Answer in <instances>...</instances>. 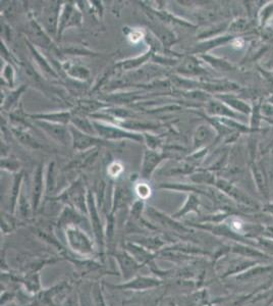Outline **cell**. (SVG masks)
I'll use <instances>...</instances> for the list:
<instances>
[{
    "instance_id": "ffe728a7",
    "label": "cell",
    "mask_w": 273,
    "mask_h": 306,
    "mask_svg": "<svg viewBox=\"0 0 273 306\" xmlns=\"http://www.w3.org/2000/svg\"><path fill=\"white\" fill-rule=\"evenodd\" d=\"M34 120H45L54 124H61L70 126L73 118L72 111H56V112H47V113H36L29 115Z\"/></svg>"
},
{
    "instance_id": "d590c367",
    "label": "cell",
    "mask_w": 273,
    "mask_h": 306,
    "mask_svg": "<svg viewBox=\"0 0 273 306\" xmlns=\"http://www.w3.org/2000/svg\"><path fill=\"white\" fill-rule=\"evenodd\" d=\"M1 170L16 174L20 172V162L15 157H2Z\"/></svg>"
},
{
    "instance_id": "9a60e30c",
    "label": "cell",
    "mask_w": 273,
    "mask_h": 306,
    "mask_svg": "<svg viewBox=\"0 0 273 306\" xmlns=\"http://www.w3.org/2000/svg\"><path fill=\"white\" fill-rule=\"evenodd\" d=\"M250 172L253 177L254 183L258 189V191L265 197L269 198V184H268V178L265 173V170L262 168V166L259 162H256L255 160L250 162Z\"/></svg>"
},
{
    "instance_id": "83f0119b",
    "label": "cell",
    "mask_w": 273,
    "mask_h": 306,
    "mask_svg": "<svg viewBox=\"0 0 273 306\" xmlns=\"http://www.w3.org/2000/svg\"><path fill=\"white\" fill-rule=\"evenodd\" d=\"M145 97L141 91H134V92H122V93H115L106 96L104 101L115 103V104H128L131 102L140 100L141 98Z\"/></svg>"
},
{
    "instance_id": "7bdbcfd3",
    "label": "cell",
    "mask_w": 273,
    "mask_h": 306,
    "mask_svg": "<svg viewBox=\"0 0 273 306\" xmlns=\"http://www.w3.org/2000/svg\"><path fill=\"white\" fill-rule=\"evenodd\" d=\"M128 38L132 43H136L141 41L142 38H145V34L140 30H131L128 34Z\"/></svg>"
},
{
    "instance_id": "7c38bea8",
    "label": "cell",
    "mask_w": 273,
    "mask_h": 306,
    "mask_svg": "<svg viewBox=\"0 0 273 306\" xmlns=\"http://www.w3.org/2000/svg\"><path fill=\"white\" fill-rule=\"evenodd\" d=\"M167 157H169L168 153L155 151L151 149L145 150L143 161H142L141 177L145 180H150L152 174L155 172L157 167Z\"/></svg>"
},
{
    "instance_id": "8d00e7d4",
    "label": "cell",
    "mask_w": 273,
    "mask_h": 306,
    "mask_svg": "<svg viewBox=\"0 0 273 306\" xmlns=\"http://www.w3.org/2000/svg\"><path fill=\"white\" fill-rule=\"evenodd\" d=\"M1 78L5 81V83L8 85V87L13 88L14 87V81H15V72L13 69L12 64H6L2 73Z\"/></svg>"
},
{
    "instance_id": "ba28073f",
    "label": "cell",
    "mask_w": 273,
    "mask_h": 306,
    "mask_svg": "<svg viewBox=\"0 0 273 306\" xmlns=\"http://www.w3.org/2000/svg\"><path fill=\"white\" fill-rule=\"evenodd\" d=\"M66 238L70 246L77 252L89 254L93 252V244L88 236L79 228L69 226L66 229Z\"/></svg>"
},
{
    "instance_id": "e575fe53",
    "label": "cell",
    "mask_w": 273,
    "mask_h": 306,
    "mask_svg": "<svg viewBox=\"0 0 273 306\" xmlns=\"http://www.w3.org/2000/svg\"><path fill=\"white\" fill-rule=\"evenodd\" d=\"M56 177H55V164L52 161L47 167L46 178H45V194L50 195L55 188Z\"/></svg>"
},
{
    "instance_id": "d6a6232c",
    "label": "cell",
    "mask_w": 273,
    "mask_h": 306,
    "mask_svg": "<svg viewBox=\"0 0 273 306\" xmlns=\"http://www.w3.org/2000/svg\"><path fill=\"white\" fill-rule=\"evenodd\" d=\"M199 207H200L199 198L194 193H191L188 196V199H187L185 205L181 207V209L178 210L174 215H172V217H174V218L181 217L191 211H195V212L199 213Z\"/></svg>"
},
{
    "instance_id": "603a6c76",
    "label": "cell",
    "mask_w": 273,
    "mask_h": 306,
    "mask_svg": "<svg viewBox=\"0 0 273 306\" xmlns=\"http://www.w3.org/2000/svg\"><path fill=\"white\" fill-rule=\"evenodd\" d=\"M154 53L155 52L152 49H149L146 53H144L141 56H138L135 58H131V59H127V60H123V62L117 64L113 70L115 71H122V72L136 70L139 67L146 64L150 58H152Z\"/></svg>"
},
{
    "instance_id": "7dc6e473",
    "label": "cell",
    "mask_w": 273,
    "mask_h": 306,
    "mask_svg": "<svg viewBox=\"0 0 273 306\" xmlns=\"http://www.w3.org/2000/svg\"><path fill=\"white\" fill-rule=\"evenodd\" d=\"M9 306H16V305H15V304H11V305H9Z\"/></svg>"
},
{
    "instance_id": "9c48e42d",
    "label": "cell",
    "mask_w": 273,
    "mask_h": 306,
    "mask_svg": "<svg viewBox=\"0 0 273 306\" xmlns=\"http://www.w3.org/2000/svg\"><path fill=\"white\" fill-rule=\"evenodd\" d=\"M217 132L210 123H205L199 125L193 135V148L194 150H199L205 147L212 146L216 143Z\"/></svg>"
},
{
    "instance_id": "1f68e13d",
    "label": "cell",
    "mask_w": 273,
    "mask_h": 306,
    "mask_svg": "<svg viewBox=\"0 0 273 306\" xmlns=\"http://www.w3.org/2000/svg\"><path fill=\"white\" fill-rule=\"evenodd\" d=\"M24 172L20 171L18 173H16L14 175V179H13V185L11 188V196H10V208H11V212H14L15 206L18 202V198L21 192V186H22V181H24Z\"/></svg>"
},
{
    "instance_id": "277c9868",
    "label": "cell",
    "mask_w": 273,
    "mask_h": 306,
    "mask_svg": "<svg viewBox=\"0 0 273 306\" xmlns=\"http://www.w3.org/2000/svg\"><path fill=\"white\" fill-rule=\"evenodd\" d=\"M35 124L58 144H61L63 146H67L70 144L73 145V137L70 127L45 120H35Z\"/></svg>"
},
{
    "instance_id": "e0dca14e",
    "label": "cell",
    "mask_w": 273,
    "mask_h": 306,
    "mask_svg": "<svg viewBox=\"0 0 273 306\" xmlns=\"http://www.w3.org/2000/svg\"><path fill=\"white\" fill-rule=\"evenodd\" d=\"M25 42L27 44V47L29 48L35 63L37 64L38 68L43 72V74L47 77L50 78H54V79H58L59 78V74L51 67V65L49 64V62L42 55V53L36 48V46L30 42L27 38L25 39Z\"/></svg>"
},
{
    "instance_id": "ab89813d",
    "label": "cell",
    "mask_w": 273,
    "mask_h": 306,
    "mask_svg": "<svg viewBox=\"0 0 273 306\" xmlns=\"http://www.w3.org/2000/svg\"><path fill=\"white\" fill-rule=\"evenodd\" d=\"M135 191L141 200H146L151 196V188L145 182L138 183L135 187Z\"/></svg>"
},
{
    "instance_id": "836d02e7",
    "label": "cell",
    "mask_w": 273,
    "mask_h": 306,
    "mask_svg": "<svg viewBox=\"0 0 273 306\" xmlns=\"http://www.w3.org/2000/svg\"><path fill=\"white\" fill-rule=\"evenodd\" d=\"M26 88H27L26 85H21L19 88L15 89L11 93H9V95H7L6 98L1 102V107L6 111L12 110V108L17 105L18 99L21 96V94L26 91Z\"/></svg>"
},
{
    "instance_id": "44dd1931",
    "label": "cell",
    "mask_w": 273,
    "mask_h": 306,
    "mask_svg": "<svg viewBox=\"0 0 273 306\" xmlns=\"http://www.w3.org/2000/svg\"><path fill=\"white\" fill-rule=\"evenodd\" d=\"M62 72H64L69 77L78 81H87L90 78V70L81 65L73 62H65L61 64Z\"/></svg>"
},
{
    "instance_id": "74e56055",
    "label": "cell",
    "mask_w": 273,
    "mask_h": 306,
    "mask_svg": "<svg viewBox=\"0 0 273 306\" xmlns=\"http://www.w3.org/2000/svg\"><path fill=\"white\" fill-rule=\"evenodd\" d=\"M143 136L149 149L155 150V151L160 150L162 146V140L159 136H154L152 134H148L147 132H143Z\"/></svg>"
},
{
    "instance_id": "8fae6325",
    "label": "cell",
    "mask_w": 273,
    "mask_h": 306,
    "mask_svg": "<svg viewBox=\"0 0 273 306\" xmlns=\"http://www.w3.org/2000/svg\"><path fill=\"white\" fill-rule=\"evenodd\" d=\"M63 4L60 2H51L43 11V28L52 37L57 35L60 12Z\"/></svg>"
},
{
    "instance_id": "b9f144b4",
    "label": "cell",
    "mask_w": 273,
    "mask_h": 306,
    "mask_svg": "<svg viewBox=\"0 0 273 306\" xmlns=\"http://www.w3.org/2000/svg\"><path fill=\"white\" fill-rule=\"evenodd\" d=\"M124 172V166L120 161H112L107 168V174L109 177L117 179L119 178Z\"/></svg>"
},
{
    "instance_id": "4316f807",
    "label": "cell",
    "mask_w": 273,
    "mask_h": 306,
    "mask_svg": "<svg viewBox=\"0 0 273 306\" xmlns=\"http://www.w3.org/2000/svg\"><path fill=\"white\" fill-rule=\"evenodd\" d=\"M190 180L195 185H206V186H215L217 178L214 175V172H211L206 169H200L194 174L190 175Z\"/></svg>"
},
{
    "instance_id": "7402d4cb",
    "label": "cell",
    "mask_w": 273,
    "mask_h": 306,
    "mask_svg": "<svg viewBox=\"0 0 273 306\" xmlns=\"http://www.w3.org/2000/svg\"><path fill=\"white\" fill-rule=\"evenodd\" d=\"M255 28V21L254 18L250 17H237L230 22V26L228 29V34H231L233 36L239 37L242 34H245L252 29Z\"/></svg>"
},
{
    "instance_id": "cb8c5ba5",
    "label": "cell",
    "mask_w": 273,
    "mask_h": 306,
    "mask_svg": "<svg viewBox=\"0 0 273 306\" xmlns=\"http://www.w3.org/2000/svg\"><path fill=\"white\" fill-rule=\"evenodd\" d=\"M73 112V118H72V123L71 125L74 126L76 129H78L79 131L85 133V134H89L92 136H96V130L94 128L93 121L92 119L88 118L87 115L76 112V111H72Z\"/></svg>"
},
{
    "instance_id": "bcb514c9",
    "label": "cell",
    "mask_w": 273,
    "mask_h": 306,
    "mask_svg": "<svg viewBox=\"0 0 273 306\" xmlns=\"http://www.w3.org/2000/svg\"><path fill=\"white\" fill-rule=\"evenodd\" d=\"M268 102H270V103H272L273 104V94L269 97V99H268Z\"/></svg>"
},
{
    "instance_id": "2e32d148",
    "label": "cell",
    "mask_w": 273,
    "mask_h": 306,
    "mask_svg": "<svg viewBox=\"0 0 273 306\" xmlns=\"http://www.w3.org/2000/svg\"><path fill=\"white\" fill-rule=\"evenodd\" d=\"M236 36H233L231 34H223L221 36H217L208 40H204L201 41L199 44L196 45V47L193 50V54H198L202 55V54H207L210 50L217 48L219 46H223V45H228L231 44V42L233 41V39Z\"/></svg>"
},
{
    "instance_id": "4dcf8cb0",
    "label": "cell",
    "mask_w": 273,
    "mask_h": 306,
    "mask_svg": "<svg viewBox=\"0 0 273 306\" xmlns=\"http://www.w3.org/2000/svg\"><path fill=\"white\" fill-rule=\"evenodd\" d=\"M257 21L261 29L271 27V22L273 21V1L263 4L257 14Z\"/></svg>"
},
{
    "instance_id": "d4e9b609",
    "label": "cell",
    "mask_w": 273,
    "mask_h": 306,
    "mask_svg": "<svg viewBox=\"0 0 273 306\" xmlns=\"http://www.w3.org/2000/svg\"><path fill=\"white\" fill-rule=\"evenodd\" d=\"M199 57L203 60V63L209 65L212 69H215L216 71H221V72H231L234 71L236 69L235 65L232 64L231 62L221 58V57H217V56H213L209 53L207 54H202L199 55Z\"/></svg>"
},
{
    "instance_id": "7a4b0ae2",
    "label": "cell",
    "mask_w": 273,
    "mask_h": 306,
    "mask_svg": "<svg viewBox=\"0 0 273 306\" xmlns=\"http://www.w3.org/2000/svg\"><path fill=\"white\" fill-rule=\"evenodd\" d=\"M214 187H216L218 190L228 195L232 200H234L241 207H244L248 211H255L260 208V204L253 197H251L246 191H244L228 179L217 178Z\"/></svg>"
},
{
    "instance_id": "52a82bcc",
    "label": "cell",
    "mask_w": 273,
    "mask_h": 306,
    "mask_svg": "<svg viewBox=\"0 0 273 306\" xmlns=\"http://www.w3.org/2000/svg\"><path fill=\"white\" fill-rule=\"evenodd\" d=\"M204 112H205V115L210 117H226V118L240 120L242 123H244V118L247 117L239 112H236L224 102L220 101L214 96L207 103H205Z\"/></svg>"
},
{
    "instance_id": "ac0fdd59",
    "label": "cell",
    "mask_w": 273,
    "mask_h": 306,
    "mask_svg": "<svg viewBox=\"0 0 273 306\" xmlns=\"http://www.w3.org/2000/svg\"><path fill=\"white\" fill-rule=\"evenodd\" d=\"M87 203H88V211L90 214L92 227L95 233V236L101 245L103 244V231H102V226L100 221V216L98 214L97 208H96V202H95V196L92 191L87 192Z\"/></svg>"
},
{
    "instance_id": "6da1fadb",
    "label": "cell",
    "mask_w": 273,
    "mask_h": 306,
    "mask_svg": "<svg viewBox=\"0 0 273 306\" xmlns=\"http://www.w3.org/2000/svg\"><path fill=\"white\" fill-rule=\"evenodd\" d=\"M97 135L106 141H120V140H133L136 142H142L144 140L143 133H136L128 131L118 125L92 119Z\"/></svg>"
},
{
    "instance_id": "5b68a950",
    "label": "cell",
    "mask_w": 273,
    "mask_h": 306,
    "mask_svg": "<svg viewBox=\"0 0 273 306\" xmlns=\"http://www.w3.org/2000/svg\"><path fill=\"white\" fill-rule=\"evenodd\" d=\"M83 22V14L81 10L77 7L75 2H65L62 5L57 37H60L64 31L71 27H80Z\"/></svg>"
},
{
    "instance_id": "5bb4252c",
    "label": "cell",
    "mask_w": 273,
    "mask_h": 306,
    "mask_svg": "<svg viewBox=\"0 0 273 306\" xmlns=\"http://www.w3.org/2000/svg\"><path fill=\"white\" fill-rule=\"evenodd\" d=\"M214 97L219 99L220 101L224 102L236 112H239L245 116H250L252 114L253 106L237 94H234V93L218 94V95H215Z\"/></svg>"
},
{
    "instance_id": "f1b7e54d",
    "label": "cell",
    "mask_w": 273,
    "mask_h": 306,
    "mask_svg": "<svg viewBox=\"0 0 273 306\" xmlns=\"http://www.w3.org/2000/svg\"><path fill=\"white\" fill-rule=\"evenodd\" d=\"M107 104L101 101H96V100H90V99H82L77 102L76 105V112L82 113V114H94L95 111L100 110L101 108L106 107Z\"/></svg>"
},
{
    "instance_id": "3957f363",
    "label": "cell",
    "mask_w": 273,
    "mask_h": 306,
    "mask_svg": "<svg viewBox=\"0 0 273 306\" xmlns=\"http://www.w3.org/2000/svg\"><path fill=\"white\" fill-rule=\"evenodd\" d=\"M70 130L73 137V148L80 152H85L94 148L103 147V146H113L112 143L109 141H106L104 139H101L100 137L92 136L89 134H85L78 129H76L74 126L70 125Z\"/></svg>"
},
{
    "instance_id": "f546056e",
    "label": "cell",
    "mask_w": 273,
    "mask_h": 306,
    "mask_svg": "<svg viewBox=\"0 0 273 306\" xmlns=\"http://www.w3.org/2000/svg\"><path fill=\"white\" fill-rule=\"evenodd\" d=\"M117 258L119 259L121 269L125 275L126 278L131 277L132 275H134L138 271V269L141 268V266H139L136 261L133 259L132 256L126 254V253H120L117 255Z\"/></svg>"
},
{
    "instance_id": "8992f818",
    "label": "cell",
    "mask_w": 273,
    "mask_h": 306,
    "mask_svg": "<svg viewBox=\"0 0 273 306\" xmlns=\"http://www.w3.org/2000/svg\"><path fill=\"white\" fill-rule=\"evenodd\" d=\"M203 60L198 56L195 55H188L186 56L180 65L176 68V73L188 79H194L195 78H206V76L209 75V73L203 68Z\"/></svg>"
},
{
    "instance_id": "60d3db41",
    "label": "cell",
    "mask_w": 273,
    "mask_h": 306,
    "mask_svg": "<svg viewBox=\"0 0 273 306\" xmlns=\"http://www.w3.org/2000/svg\"><path fill=\"white\" fill-rule=\"evenodd\" d=\"M25 284L26 287L28 288L29 291L31 292H37L40 289V283H39V276L36 274L30 275L26 277L25 279Z\"/></svg>"
},
{
    "instance_id": "484cf974",
    "label": "cell",
    "mask_w": 273,
    "mask_h": 306,
    "mask_svg": "<svg viewBox=\"0 0 273 306\" xmlns=\"http://www.w3.org/2000/svg\"><path fill=\"white\" fill-rule=\"evenodd\" d=\"M161 282L154 278H146V277H139L132 282H129L126 285L117 286L118 289H130V290H144L148 288H153L159 286Z\"/></svg>"
},
{
    "instance_id": "f6af8a7d",
    "label": "cell",
    "mask_w": 273,
    "mask_h": 306,
    "mask_svg": "<svg viewBox=\"0 0 273 306\" xmlns=\"http://www.w3.org/2000/svg\"><path fill=\"white\" fill-rule=\"evenodd\" d=\"M262 209H263L265 212L269 213L270 215H272L273 216V201L272 202H268V203L265 204V205L262 207Z\"/></svg>"
},
{
    "instance_id": "f35d334b",
    "label": "cell",
    "mask_w": 273,
    "mask_h": 306,
    "mask_svg": "<svg viewBox=\"0 0 273 306\" xmlns=\"http://www.w3.org/2000/svg\"><path fill=\"white\" fill-rule=\"evenodd\" d=\"M260 116L261 120H266L273 125V104L270 102H262L260 103Z\"/></svg>"
},
{
    "instance_id": "d6986e66",
    "label": "cell",
    "mask_w": 273,
    "mask_h": 306,
    "mask_svg": "<svg viewBox=\"0 0 273 306\" xmlns=\"http://www.w3.org/2000/svg\"><path fill=\"white\" fill-rule=\"evenodd\" d=\"M10 132L12 133L13 137L25 147L30 149H41L42 145L37 141V139L28 131V129H25L24 127H17L12 126L9 128Z\"/></svg>"
},
{
    "instance_id": "ee69618b",
    "label": "cell",
    "mask_w": 273,
    "mask_h": 306,
    "mask_svg": "<svg viewBox=\"0 0 273 306\" xmlns=\"http://www.w3.org/2000/svg\"><path fill=\"white\" fill-rule=\"evenodd\" d=\"M1 56H3L4 59L7 60V63L10 62H16V59L14 58V56L10 53H8V48L6 47V44L4 43V41L1 39Z\"/></svg>"
},
{
    "instance_id": "30bf717a",
    "label": "cell",
    "mask_w": 273,
    "mask_h": 306,
    "mask_svg": "<svg viewBox=\"0 0 273 306\" xmlns=\"http://www.w3.org/2000/svg\"><path fill=\"white\" fill-rule=\"evenodd\" d=\"M28 35L30 37V39H28L30 42H32L34 45L43 47L44 49L49 50L54 45L50 35L33 17H31L28 23Z\"/></svg>"
},
{
    "instance_id": "4fadbf2b",
    "label": "cell",
    "mask_w": 273,
    "mask_h": 306,
    "mask_svg": "<svg viewBox=\"0 0 273 306\" xmlns=\"http://www.w3.org/2000/svg\"><path fill=\"white\" fill-rule=\"evenodd\" d=\"M44 188H45V182H44L43 166L39 165L34 171L32 186H31V204H32V209L34 211H37L40 205L42 195L44 193Z\"/></svg>"
}]
</instances>
